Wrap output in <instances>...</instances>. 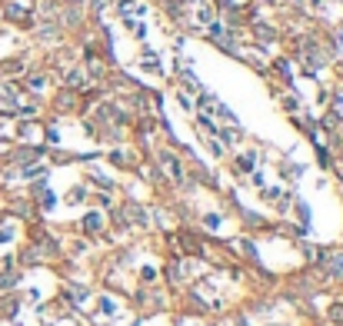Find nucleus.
Listing matches in <instances>:
<instances>
[{
  "mask_svg": "<svg viewBox=\"0 0 343 326\" xmlns=\"http://www.w3.org/2000/svg\"><path fill=\"white\" fill-rule=\"evenodd\" d=\"M163 163H167V170H170L174 176H180V167L174 163V157H170V153H163Z\"/></svg>",
  "mask_w": 343,
  "mask_h": 326,
  "instance_id": "nucleus-1",
  "label": "nucleus"
},
{
  "mask_svg": "<svg viewBox=\"0 0 343 326\" xmlns=\"http://www.w3.org/2000/svg\"><path fill=\"white\" fill-rule=\"evenodd\" d=\"M83 226H87V230H97V226H100V216H97V213H90L87 220H83Z\"/></svg>",
  "mask_w": 343,
  "mask_h": 326,
  "instance_id": "nucleus-2",
  "label": "nucleus"
}]
</instances>
